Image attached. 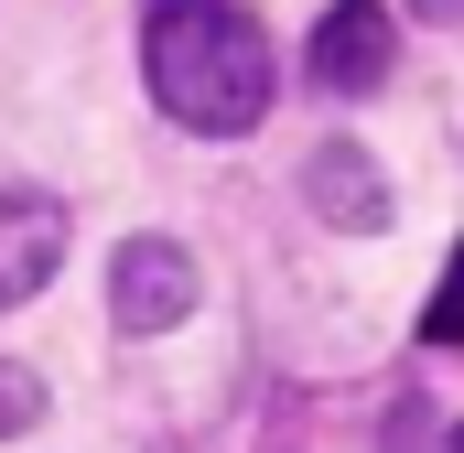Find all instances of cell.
<instances>
[{
	"label": "cell",
	"mask_w": 464,
	"mask_h": 453,
	"mask_svg": "<svg viewBox=\"0 0 464 453\" xmlns=\"http://www.w3.org/2000/svg\"><path fill=\"white\" fill-rule=\"evenodd\" d=\"M454 453H464V432H454Z\"/></svg>",
	"instance_id": "obj_9"
},
{
	"label": "cell",
	"mask_w": 464,
	"mask_h": 453,
	"mask_svg": "<svg viewBox=\"0 0 464 453\" xmlns=\"http://www.w3.org/2000/svg\"><path fill=\"white\" fill-rule=\"evenodd\" d=\"M421 335H432V345H464V248H454V270H443V292H432V313H421Z\"/></svg>",
	"instance_id": "obj_7"
},
{
	"label": "cell",
	"mask_w": 464,
	"mask_h": 453,
	"mask_svg": "<svg viewBox=\"0 0 464 453\" xmlns=\"http://www.w3.org/2000/svg\"><path fill=\"white\" fill-rule=\"evenodd\" d=\"M140 76L151 109L195 140H237L270 119V43L237 0H140Z\"/></svg>",
	"instance_id": "obj_1"
},
{
	"label": "cell",
	"mask_w": 464,
	"mask_h": 453,
	"mask_svg": "<svg viewBox=\"0 0 464 453\" xmlns=\"http://www.w3.org/2000/svg\"><path fill=\"white\" fill-rule=\"evenodd\" d=\"M411 11H421V22H464V0H411Z\"/></svg>",
	"instance_id": "obj_8"
},
{
	"label": "cell",
	"mask_w": 464,
	"mask_h": 453,
	"mask_svg": "<svg viewBox=\"0 0 464 453\" xmlns=\"http://www.w3.org/2000/svg\"><path fill=\"white\" fill-rule=\"evenodd\" d=\"M195 313V259L173 248V237H130L109 259V324L119 335H162V324H184Z\"/></svg>",
	"instance_id": "obj_2"
},
{
	"label": "cell",
	"mask_w": 464,
	"mask_h": 453,
	"mask_svg": "<svg viewBox=\"0 0 464 453\" xmlns=\"http://www.w3.org/2000/svg\"><path fill=\"white\" fill-rule=\"evenodd\" d=\"M303 195H314V217L346 226V237H378V226H389V184H378V162H367L356 140H324V151H314Z\"/></svg>",
	"instance_id": "obj_5"
},
{
	"label": "cell",
	"mask_w": 464,
	"mask_h": 453,
	"mask_svg": "<svg viewBox=\"0 0 464 453\" xmlns=\"http://www.w3.org/2000/svg\"><path fill=\"white\" fill-rule=\"evenodd\" d=\"M389 54H400V33H389L378 0H335V11L314 22V87H324V98H367V87L389 76Z\"/></svg>",
	"instance_id": "obj_3"
},
{
	"label": "cell",
	"mask_w": 464,
	"mask_h": 453,
	"mask_svg": "<svg viewBox=\"0 0 464 453\" xmlns=\"http://www.w3.org/2000/svg\"><path fill=\"white\" fill-rule=\"evenodd\" d=\"M54 259H65V206L33 184H0V313L33 303L54 281Z\"/></svg>",
	"instance_id": "obj_4"
},
{
	"label": "cell",
	"mask_w": 464,
	"mask_h": 453,
	"mask_svg": "<svg viewBox=\"0 0 464 453\" xmlns=\"http://www.w3.org/2000/svg\"><path fill=\"white\" fill-rule=\"evenodd\" d=\"M33 421H44V378L0 356V432H33Z\"/></svg>",
	"instance_id": "obj_6"
}]
</instances>
